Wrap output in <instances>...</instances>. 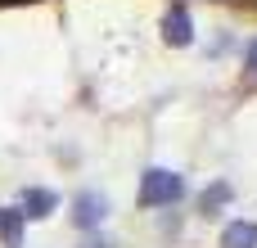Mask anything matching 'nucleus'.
I'll return each mask as SVG.
<instances>
[{"instance_id": "obj_1", "label": "nucleus", "mask_w": 257, "mask_h": 248, "mask_svg": "<svg viewBox=\"0 0 257 248\" xmlns=\"http://www.w3.org/2000/svg\"><path fill=\"white\" fill-rule=\"evenodd\" d=\"M185 194V181L167 167H145L140 176V208H167Z\"/></svg>"}, {"instance_id": "obj_2", "label": "nucleus", "mask_w": 257, "mask_h": 248, "mask_svg": "<svg viewBox=\"0 0 257 248\" xmlns=\"http://www.w3.org/2000/svg\"><path fill=\"white\" fill-rule=\"evenodd\" d=\"M104 217H108V199H104L99 190H81V194L72 199V221H77L81 230H95Z\"/></svg>"}, {"instance_id": "obj_3", "label": "nucleus", "mask_w": 257, "mask_h": 248, "mask_svg": "<svg viewBox=\"0 0 257 248\" xmlns=\"http://www.w3.org/2000/svg\"><path fill=\"white\" fill-rule=\"evenodd\" d=\"M54 208H59V194H54V190H45V185H32V190H23V199H18V212H23V217H32V221L50 217Z\"/></svg>"}, {"instance_id": "obj_4", "label": "nucleus", "mask_w": 257, "mask_h": 248, "mask_svg": "<svg viewBox=\"0 0 257 248\" xmlns=\"http://www.w3.org/2000/svg\"><path fill=\"white\" fill-rule=\"evenodd\" d=\"M163 41L167 45H190L194 41V23H190V14L176 5V9H167V18H163Z\"/></svg>"}, {"instance_id": "obj_5", "label": "nucleus", "mask_w": 257, "mask_h": 248, "mask_svg": "<svg viewBox=\"0 0 257 248\" xmlns=\"http://www.w3.org/2000/svg\"><path fill=\"white\" fill-rule=\"evenodd\" d=\"M23 212L18 208H0V244L5 248H23Z\"/></svg>"}, {"instance_id": "obj_6", "label": "nucleus", "mask_w": 257, "mask_h": 248, "mask_svg": "<svg viewBox=\"0 0 257 248\" xmlns=\"http://www.w3.org/2000/svg\"><path fill=\"white\" fill-rule=\"evenodd\" d=\"M221 248H257V226L253 221H230L221 230Z\"/></svg>"}, {"instance_id": "obj_7", "label": "nucleus", "mask_w": 257, "mask_h": 248, "mask_svg": "<svg viewBox=\"0 0 257 248\" xmlns=\"http://www.w3.org/2000/svg\"><path fill=\"white\" fill-rule=\"evenodd\" d=\"M226 203H230V185H226V181H212V185L203 190V199H199V212H203V217H217Z\"/></svg>"}, {"instance_id": "obj_8", "label": "nucleus", "mask_w": 257, "mask_h": 248, "mask_svg": "<svg viewBox=\"0 0 257 248\" xmlns=\"http://www.w3.org/2000/svg\"><path fill=\"white\" fill-rule=\"evenodd\" d=\"M248 68L257 72V41H253V50H248Z\"/></svg>"}, {"instance_id": "obj_9", "label": "nucleus", "mask_w": 257, "mask_h": 248, "mask_svg": "<svg viewBox=\"0 0 257 248\" xmlns=\"http://www.w3.org/2000/svg\"><path fill=\"white\" fill-rule=\"evenodd\" d=\"M86 248H113V244H86Z\"/></svg>"}]
</instances>
